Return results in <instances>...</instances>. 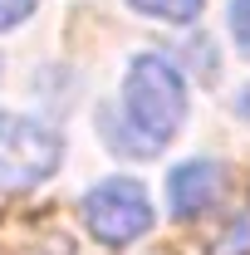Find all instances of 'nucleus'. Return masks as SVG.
Here are the masks:
<instances>
[{
	"mask_svg": "<svg viewBox=\"0 0 250 255\" xmlns=\"http://www.w3.org/2000/svg\"><path fill=\"white\" fill-rule=\"evenodd\" d=\"M187 123V84L162 54H137L123 79V123L108 132L113 147L152 157Z\"/></svg>",
	"mask_w": 250,
	"mask_h": 255,
	"instance_id": "f257e3e1",
	"label": "nucleus"
},
{
	"mask_svg": "<svg viewBox=\"0 0 250 255\" xmlns=\"http://www.w3.org/2000/svg\"><path fill=\"white\" fill-rule=\"evenodd\" d=\"M64 157V142L54 128L25 113H0V187L5 191H30L44 177H54Z\"/></svg>",
	"mask_w": 250,
	"mask_h": 255,
	"instance_id": "f03ea898",
	"label": "nucleus"
},
{
	"mask_svg": "<svg viewBox=\"0 0 250 255\" xmlns=\"http://www.w3.org/2000/svg\"><path fill=\"white\" fill-rule=\"evenodd\" d=\"M84 226H89V236L103 241V246H127V241H137V236L152 226V201H147L142 182H132V177H108V182H98V187L84 196Z\"/></svg>",
	"mask_w": 250,
	"mask_h": 255,
	"instance_id": "7ed1b4c3",
	"label": "nucleus"
},
{
	"mask_svg": "<svg viewBox=\"0 0 250 255\" xmlns=\"http://www.w3.org/2000/svg\"><path fill=\"white\" fill-rule=\"evenodd\" d=\"M167 196H172V211H177V216H201V211H211L216 196H221V167L206 162V157L172 167Z\"/></svg>",
	"mask_w": 250,
	"mask_h": 255,
	"instance_id": "20e7f679",
	"label": "nucleus"
},
{
	"mask_svg": "<svg viewBox=\"0 0 250 255\" xmlns=\"http://www.w3.org/2000/svg\"><path fill=\"white\" fill-rule=\"evenodd\" d=\"M137 15H157V20H172V25H187L201 15L206 0H127Z\"/></svg>",
	"mask_w": 250,
	"mask_h": 255,
	"instance_id": "39448f33",
	"label": "nucleus"
},
{
	"mask_svg": "<svg viewBox=\"0 0 250 255\" xmlns=\"http://www.w3.org/2000/svg\"><path fill=\"white\" fill-rule=\"evenodd\" d=\"M211 255H250V206H246V216L236 226L221 231V241L211 246Z\"/></svg>",
	"mask_w": 250,
	"mask_h": 255,
	"instance_id": "423d86ee",
	"label": "nucleus"
},
{
	"mask_svg": "<svg viewBox=\"0 0 250 255\" xmlns=\"http://www.w3.org/2000/svg\"><path fill=\"white\" fill-rule=\"evenodd\" d=\"M231 34H236V49L250 59V0H231Z\"/></svg>",
	"mask_w": 250,
	"mask_h": 255,
	"instance_id": "0eeeda50",
	"label": "nucleus"
},
{
	"mask_svg": "<svg viewBox=\"0 0 250 255\" xmlns=\"http://www.w3.org/2000/svg\"><path fill=\"white\" fill-rule=\"evenodd\" d=\"M34 5H39V0H0V30L25 25V20L34 15Z\"/></svg>",
	"mask_w": 250,
	"mask_h": 255,
	"instance_id": "6e6552de",
	"label": "nucleus"
},
{
	"mask_svg": "<svg viewBox=\"0 0 250 255\" xmlns=\"http://www.w3.org/2000/svg\"><path fill=\"white\" fill-rule=\"evenodd\" d=\"M236 113H241V118H246V123H250V89H246V94H241V98H236Z\"/></svg>",
	"mask_w": 250,
	"mask_h": 255,
	"instance_id": "1a4fd4ad",
	"label": "nucleus"
},
{
	"mask_svg": "<svg viewBox=\"0 0 250 255\" xmlns=\"http://www.w3.org/2000/svg\"><path fill=\"white\" fill-rule=\"evenodd\" d=\"M39 255H69V246H64V241H54V246H39Z\"/></svg>",
	"mask_w": 250,
	"mask_h": 255,
	"instance_id": "9d476101",
	"label": "nucleus"
}]
</instances>
